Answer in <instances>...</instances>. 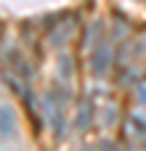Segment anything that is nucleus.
<instances>
[{
    "label": "nucleus",
    "instance_id": "f257e3e1",
    "mask_svg": "<svg viewBox=\"0 0 146 151\" xmlns=\"http://www.w3.org/2000/svg\"><path fill=\"white\" fill-rule=\"evenodd\" d=\"M93 61H96V74H104V69H106V48H98Z\"/></svg>",
    "mask_w": 146,
    "mask_h": 151
},
{
    "label": "nucleus",
    "instance_id": "f03ea898",
    "mask_svg": "<svg viewBox=\"0 0 146 151\" xmlns=\"http://www.w3.org/2000/svg\"><path fill=\"white\" fill-rule=\"evenodd\" d=\"M106 151H117V149H114V146H106Z\"/></svg>",
    "mask_w": 146,
    "mask_h": 151
}]
</instances>
